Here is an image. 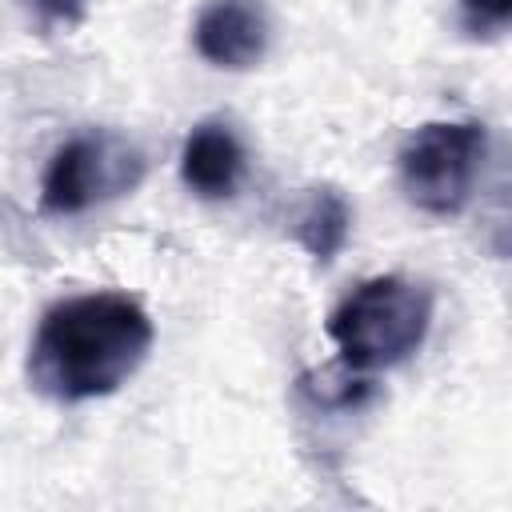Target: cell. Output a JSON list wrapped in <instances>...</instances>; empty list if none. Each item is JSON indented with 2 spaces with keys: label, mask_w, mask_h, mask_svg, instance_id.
Instances as JSON below:
<instances>
[{
  "label": "cell",
  "mask_w": 512,
  "mask_h": 512,
  "mask_svg": "<svg viewBox=\"0 0 512 512\" xmlns=\"http://www.w3.org/2000/svg\"><path fill=\"white\" fill-rule=\"evenodd\" d=\"M152 336V316L124 292L56 300L28 344V384L56 404L112 396L140 372Z\"/></svg>",
  "instance_id": "obj_1"
},
{
  "label": "cell",
  "mask_w": 512,
  "mask_h": 512,
  "mask_svg": "<svg viewBox=\"0 0 512 512\" xmlns=\"http://www.w3.org/2000/svg\"><path fill=\"white\" fill-rule=\"evenodd\" d=\"M432 312V288L408 276H372L328 312V336L344 368L380 372L404 364L428 340Z\"/></svg>",
  "instance_id": "obj_2"
},
{
  "label": "cell",
  "mask_w": 512,
  "mask_h": 512,
  "mask_svg": "<svg viewBox=\"0 0 512 512\" xmlns=\"http://www.w3.org/2000/svg\"><path fill=\"white\" fill-rule=\"evenodd\" d=\"M488 160V128L480 120H428L396 152L404 200L436 220L460 216Z\"/></svg>",
  "instance_id": "obj_3"
},
{
  "label": "cell",
  "mask_w": 512,
  "mask_h": 512,
  "mask_svg": "<svg viewBox=\"0 0 512 512\" xmlns=\"http://www.w3.org/2000/svg\"><path fill=\"white\" fill-rule=\"evenodd\" d=\"M148 156L116 128H84L68 136L44 164L40 208L48 216H80L140 188Z\"/></svg>",
  "instance_id": "obj_4"
},
{
  "label": "cell",
  "mask_w": 512,
  "mask_h": 512,
  "mask_svg": "<svg viewBox=\"0 0 512 512\" xmlns=\"http://www.w3.org/2000/svg\"><path fill=\"white\" fill-rule=\"evenodd\" d=\"M192 44L204 64L248 72L268 56L272 16L264 0H208L192 24Z\"/></svg>",
  "instance_id": "obj_5"
},
{
  "label": "cell",
  "mask_w": 512,
  "mask_h": 512,
  "mask_svg": "<svg viewBox=\"0 0 512 512\" xmlns=\"http://www.w3.org/2000/svg\"><path fill=\"white\" fill-rule=\"evenodd\" d=\"M248 172L244 140L224 120H200L180 148V180L188 192L204 200H228L236 196L240 180Z\"/></svg>",
  "instance_id": "obj_6"
},
{
  "label": "cell",
  "mask_w": 512,
  "mask_h": 512,
  "mask_svg": "<svg viewBox=\"0 0 512 512\" xmlns=\"http://www.w3.org/2000/svg\"><path fill=\"white\" fill-rule=\"evenodd\" d=\"M296 240L300 248L316 260V264H332L348 236H352V204L340 188L332 184H320V188H308L300 212H296Z\"/></svg>",
  "instance_id": "obj_7"
},
{
  "label": "cell",
  "mask_w": 512,
  "mask_h": 512,
  "mask_svg": "<svg viewBox=\"0 0 512 512\" xmlns=\"http://www.w3.org/2000/svg\"><path fill=\"white\" fill-rule=\"evenodd\" d=\"M456 16L468 40H500L512 24V0H456Z\"/></svg>",
  "instance_id": "obj_8"
},
{
  "label": "cell",
  "mask_w": 512,
  "mask_h": 512,
  "mask_svg": "<svg viewBox=\"0 0 512 512\" xmlns=\"http://www.w3.org/2000/svg\"><path fill=\"white\" fill-rule=\"evenodd\" d=\"M20 4H24L28 20H32L44 36L68 32V28L84 24V16H88V0H20Z\"/></svg>",
  "instance_id": "obj_9"
}]
</instances>
